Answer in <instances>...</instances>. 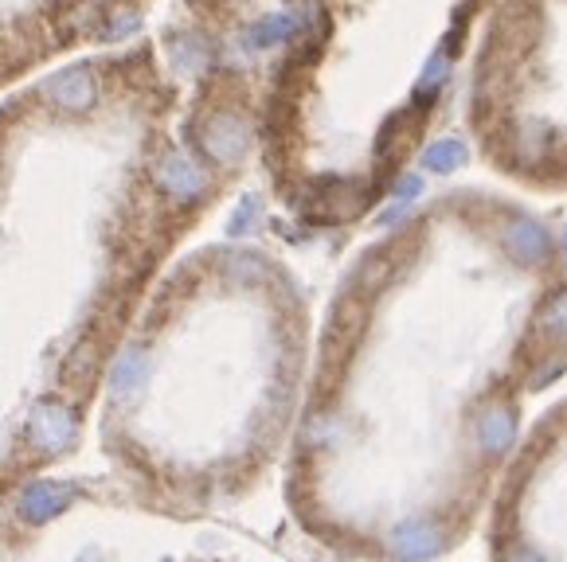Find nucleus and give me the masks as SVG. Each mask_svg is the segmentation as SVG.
I'll use <instances>...</instances> for the list:
<instances>
[{"label":"nucleus","mask_w":567,"mask_h":562,"mask_svg":"<svg viewBox=\"0 0 567 562\" xmlns=\"http://www.w3.org/2000/svg\"><path fill=\"white\" fill-rule=\"evenodd\" d=\"M200 149H204V157L224 168L239 165L250 149L247 117L235 114V110H216V114H208L200 122Z\"/></svg>","instance_id":"f257e3e1"},{"label":"nucleus","mask_w":567,"mask_h":562,"mask_svg":"<svg viewBox=\"0 0 567 562\" xmlns=\"http://www.w3.org/2000/svg\"><path fill=\"white\" fill-rule=\"evenodd\" d=\"M153 180H157V188L165 191L168 199H176V204H196L212 184L208 173H204V168L181 149H168L165 157L157 160Z\"/></svg>","instance_id":"f03ea898"},{"label":"nucleus","mask_w":567,"mask_h":562,"mask_svg":"<svg viewBox=\"0 0 567 562\" xmlns=\"http://www.w3.org/2000/svg\"><path fill=\"white\" fill-rule=\"evenodd\" d=\"M43 98L59 110V114H86L99 102V75L91 66H68L43 83Z\"/></svg>","instance_id":"7ed1b4c3"},{"label":"nucleus","mask_w":567,"mask_h":562,"mask_svg":"<svg viewBox=\"0 0 567 562\" xmlns=\"http://www.w3.org/2000/svg\"><path fill=\"white\" fill-rule=\"evenodd\" d=\"M28 438L43 454H63L75 441V418L63 403H40L32 410V422H28Z\"/></svg>","instance_id":"20e7f679"},{"label":"nucleus","mask_w":567,"mask_h":562,"mask_svg":"<svg viewBox=\"0 0 567 562\" xmlns=\"http://www.w3.org/2000/svg\"><path fill=\"white\" fill-rule=\"evenodd\" d=\"M395 559L403 562H423V559H434V554L443 551V531L434 528V523H419V520H408L392 531L388 539Z\"/></svg>","instance_id":"39448f33"},{"label":"nucleus","mask_w":567,"mask_h":562,"mask_svg":"<svg viewBox=\"0 0 567 562\" xmlns=\"http://www.w3.org/2000/svg\"><path fill=\"white\" fill-rule=\"evenodd\" d=\"M505 250H509L513 262L520 266H540L551 254V239L536 219H513L505 227Z\"/></svg>","instance_id":"423d86ee"},{"label":"nucleus","mask_w":567,"mask_h":562,"mask_svg":"<svg viewBox=\"0 0 567 562\" xmlns=\"http://www.w3.org/2000/svg\"><path fill=\"white\" fill-rule=\"evenodd\" d=\"M513 438H517V422H513L509 406H489V410H482L477 430H474V441L482 454H489V457L505 454V449L513 446Z\"/></svg>","instance_id":"0eeeda50"},{"label":"nucleus","mask_w":567,"mask_h":562,"mask_svg":"<svg viewBox=\"0 0 567 562\" xmlns=\"http://www.w3.org/2000/svg\"><path fill=\"white\" fill-rule=\"evenodd\" d=\"M75 500L68 485H43V488H28L24 500H20V520L24 523H48L59 512H68V504Z\"/></svg>","instance_id":"6e6552de"},{"label":"nucleus","mask_w":567,"mask_h":562,"mask_svg":"<svg viewBox=\"0 0 567 562\" xmlns=\"http://www.w3.org/2000/svg\"><path fill=\"white\" fill-rule=\"evenodd\" d=\"M168 55H173V63L181 66L184 75H200V71H208V63H212L208 40H200V35H193V32L176 35V40L168 43Z\"/></svg>","instance_id":"1a4fd4ad"},{"label":"nucleus","mask_w":567,"mask_h":562,"mask_svg":"<svg viewBox=\"0 0 567 562\" xmlns=\"http://www.w3.org/2000/svg\"><path fill=\"white\" fill-rule=\"evenodd\" d=\"M466 160H470V149H466V140H458V137L434 140V145H426V153H423V168L426 173H439V176L458 173Z\"/></svg>","instance_id":"9d476101"},{"label":"nucleus","mask_w":567,"mask_h":562,"mask_svg":"<svg viewBox=\"0 0 567 562\" xmlns=\"http://www.w3.org/2000/svg\"><path fill=\"white\" fill-rule=\"evenodd\" d=\"M290 35H298V28H293V17L290 12H275V17H262L259 24H250L247 32V43L250 48H278V43H286Z\"/></svg>","instance_id":"9b49d317"},{"label":"nucleus","mask_w":567,"mask_h":562,"mask_svg":"<svg viewBox=\"0 0 567 562\" xmlns=\"http://www.w3.org/2000/svg\"><path fill=\"white\" fill-rule=\"evenodd\" d=\"M145 372H150V360H145L142 347H125L114 364V391L117 395H130L145 379Z\"/></svg>","instance_id":"f8f14e48"},{"label":"nucleus","mask_w":567,"mask_h":562,"mask_svg":"<svg viewBox=\"0 0 567 562\" xmlns=\"http://www.w3.org/2000/svg\"><path fill=\"white\" fill-rule=\"evenodd\" d=\"M446 79H451V55H446V51H439V55H431V63L423 66V75H419V83H415V98L419 94H434L439 91V86L446 83Z\"/></svg>","instance_id":"ddd939ff"},{"label":"nucleus","mask_w":567,"mask_h":562,"mask_svg":"<svg viewBox=\"0 0 567 562\" xmlns=\"http://www.w3.org/2000/svg\"><path fill=\"white\" fill-rule=\"evenodd\" d=\"M137 28H142V17H137L130 4H117V9L102 20V35H106V40H125V35H137Z\"/></svg>","instance_id":"4468645a"},{"label":"nucleus","mask_w":567,"mask_h":562,"mask_svg":"<svg viewBox=\"0 0 567 562\" xmlns=\"http://www.w3.org/2000/svg\"><path fill=\"white\" fill-rule=\"evenodd\" d=\"M540 329L551 332L556 340H567V293H559L548 309L540 313Z\"/></svg>","instance_id":"2eb2a0df"},{"label":"nucleus","mask_w":567,"mask_h":562,"mask_svg":"<svg viewBox=\"0 0 567 562\" xmlns=\"http://www.w3.org/2000/svg\"><path fill=\"white\" fill-rule=\"evenodd\" d=\"M255 223H259V199L247 196L239 204V211H235V219H231V235H250V231H255Z\"/></svg>","instance_id":"dca6fc26"},{"label":"nucleus","mask_w":567,"mask_h":562,"mask_svg":"<svg viewBox=\"0 0 567 562\" xmlns=\"http://www.w3.org/2000/svg\"><path fill=\"white\" fill-rule=\"evenodd\" d=\"M227 270L235 273L239 281H255V278H262V262L255 254H231L227 258Z\"/></svg>","instance_id":"f3484780"},{"label":"nucleus","mask_w":567,"mask_h":562,"mask_svg":"<svg viewBox=\"0 0 567 562\" xmlns=\"http://www.w3.org/2000/svg\"><path fill=\"white\" fill-rule=\"evenodd\" d=\"M419 191H423V180H419V176H403V180L395 184V199H400V204H408V199H415Z\"/></svg>","instance_id":"a211bd4d"},{"label":"nucleus","mask_w":567,"mask_h":562,"mask_svg":"<svg viewBox=\"0 0 567 562\" xmlns=\"http://www.w3.org/2000/svg\"><path fill=\"white\" fill-rule=\"evenodd\" d=\"M513 562H544V559H540V554H533V551H520Z\"/></svg>","instance_id":"6ab92c4d"},{"label":"nucleus","mask_w":567,"mask_h":562,"mask_svg":"<svg viewBox=\"0 0 567 562\" xmlns=\"http://www.w3.org/2000/svg\"><path fill=\"white\" fill-rule=\"evenodd\" d=\"M564 254H567V231H564Z\"/></svg>","instance_id":"aec40b11"},{"label":"nucleus","mask_w":567,"mask_h":562,"mask_svg":"<svg viewBox=\"0 0 567 562\" xmlns=\"http://www.w3.org/2000/svg\"><path fill=\"white\" fill-rule=\"evenodd\" d=\"M83 562H86V559H83Z\"/></svg>","instance_id":"412c9836"}]
</instances>
